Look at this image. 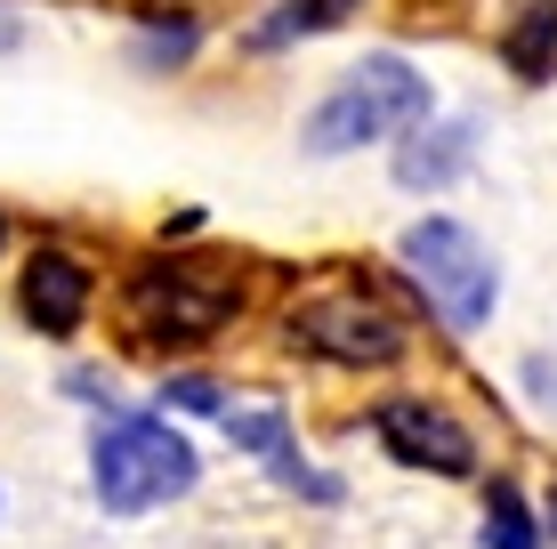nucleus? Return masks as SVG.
<instances>
[{
	"mask_svg": "<svg viewBox=\"0 0 557 549\" xmlns=\"http://www.w3.org/2000/svg\"><path fill=\"white\" fill-rule=\"evenodd\" d=\"M429 105H436L429 73H420L412 57H396V49H372L363 65H348L315 105H307L299 146L307 154H363V146L412 138V129L429 122Z\"/></svg>",
	"mask_w": 557,
	"mask_h": 549,
	"instance_id": "1",
	"label": "nucleus"
},
{
	"mask_svg": "<svg viewBox=\"0 0 557 549\" xmlns=\"http://www.w3.org/2000/svg\"><path fill=\"white\" fill-rule=\"evenodd\" d=\"M202 452L186 445V428H170L162 412H98L89 428V485H98V509L113 517H146V509L195 494Z\"/></svg>",
	"mask_w": 557,
	"mask_h": 549,
	"instance_id": "2",
	"label": "nucleus"
},
{
	"mask_svg": "<svg viewBox=\"0 0 557 549\" xmlns=\"http://www.w3.org/2000/svg\"><path fill=\"white\" fill-rule=\"evenodd\" d=\"M235 315H243V283L210 275L195 259H146V267H129V283H122L129 339H138V348H162V355L219 339Z\"/></svg>",
	"mask_w": 557,
	"mask_h": 549,
	"instance_id": "3",
	"label": "nucleus"
},
{
	"mask_svg": "<svg viewBox=\"0 0 557 549\" xmlns=\"http://www.w3.org/2000/svg\"><path fill=\"white\" fill-rule=\"evenodd\" d=\"M396 259H405V275L420 283V308L445 332L493 324V308H502V267H493V251L460 219H412L405 235H396Z\"/></svg>",
	"mask_w": 557,
	"mask_h": 549,
	"instance_id": "4",
	"label": "nucleus"
},
{
	"mask_svg": "<svg viewBox=\"0 0 557 549\" xmlns=\"http://www.w3.org/2000/svg\"><path fill=\"white\" fill-rule=\"evenodd\" d=\"M283 332H292L315 364H339V372H388V364H405V315H396L388 299H372L363 283L292 299Z\"/></svg>",
	"mask_w": 557,
	"mask_h": 549,
	"instance_id": "5",
	"label": "nucleus"
},
{
	"mask_svg": "<svg viewBox=\"0 0 557 549\" xmlns=\"http://www.w3.org/2000/svg\"><path fill=\"white\" fill-rule=\"evenodd\" d=\"M372 437L388 445V461L429 469V477H469V469H476V428H460L445 404H429V396H396V404H380Z\"/></svg>",
	"mask_w": 557,
	"mask_h": 549,
	"instance_id": "6",
	"label": "nucleus"
},
{
	"mask_svg": "<svg viewBox=\"0 0 557 549\" xmlns=\"http://www.w3.org/2000/svg\"><path fill=\"white\" fill-rule=\"evenodd\" d=\"M16 308H25L33 332L73 339L89 324V308H98V275H89V259H73L65 242H41V251L25 259V275H16Z\"/></svg>",
	"mask_w": 557,
	"mask_h": 549,
	"instance_id": "7",
	"label": "nucleus"
},
{
	"mask_svg": "<svg viewBox=\"0 0 557 549\" xmlns=\"http://www.w3.org/2000/svg\"><path fill=\"white\" fill-rule=\"evenodd\" d=\"M476 154V122H420L405 146H396V186H453Z\"/></svg>",
	"mask_w": 557,
	"mask_h": 549,
	"instance_id": "8",
	"label": "nucleus"
},
{
	"mask_svg": "<svg viewBox=\"0 0 557 549\" xmlns=\"http://www.w3.org/2000/svg\"><path fill=\"white\" fill-rule=\"evenodd\" d=\"M502 65L517 82H549L557 73V0H517L502 25Z\"/></svg>",
	"mask_w": 557,
	"mask_h": 549,
	"instance_id": "9",
	"label": "nucleus"
},
{
	"mask_svg": "<svg viewBox=\"0 0 557 549\" xmlns=\"http://www.w3.org/2000/svg\"><path fill=\"white\" fill-rule=\"evenodd\" d=\"M356 9H363V0H283L275 16H259L251 49H292V41H307V33H332V25H348Z\"/></svg>",
	"mask_w": 557,
	"mask_h": 549,
	"instance_id": "10",
	"label": "nucleus"
},
{
	"mask_svg": "<svg viewBox=\"0 0 557 549\" xmlns=\"http://www.w3.org/2000/svg\"><path fill=\"white\" fill-rule=\"evenodd\" d=\"M485 549H542V517L525 509V494L509 477L485 485Z\"/></svg>",
	"mask_w": 557,
	"mask_h": 549,
	"instance_id": "11",
	"label": "nucleus"
},
{
	"mask_svg": "<svg viewBox=\"0 0 557 549\" xmlns=\"http://www.w3.org/2000/svg\"><path fill=\"white\" fill-rule=\"evenodd\" d=\"M162 412H219L226 421L235 404H226V388L210 380V372H178V380H162Z\"/></svg>",
	"mask_w": 557,
	"mask_h": 549,
	"instance_id": "12",
	"label": "nucleus"
},
{
	"mask_svg": "<svg viewBox=\"0 0 557 549\" xmlns=\"http://www.w3.org/2000/svg\"><path fill=\"white\" fill-rule=\"evenodd\" d=\"M195 33H202L195 16H153V25H146L153 49L146 57H153V65H162V57H170V65H186V57H195Z\"/></svg>",
	"mask_w": 557,
	"mask_h": 549,
	"instance_id": "13",
	"label": "nucleus"
},
{
	"mask_svg": "<svg viewBox=\"0 0 557 549\" xmlns=\"http://www.w3.org/2000/svg\"><path fill=\"white\" fill-rule=\"evenodd\" d=\"M525 388H533V404H542V412H557V372H549V355H533Z\"/></svg>",
	"mask_w": 557,
	"mask_h": 549,
	"instance_id": "14",
	"label": "nucleus"
},
{
	"mask_svg": "<svg viewBox=\"0 0 557 549\" xmlns=\"http://www.w3.org/2000/svg\"><path fill=\"white\" fill-rule=\"evenodd\" d=\"M542 525H549V534H557V477H549V501H542Z\"/></svg>",
	"mask_w": 557,
	"mask_h": 549,
	"instance_id": "15",
	"label": "nucleus"
},
{
	"mask_svg": "<svg viewBox=\"0 0 557 549\" xmlns=\"http://www.w3.org/2000/svg\"><path fill=\"white\" fill-rule=\"evenodd\" d=\"M0 49H16V25H9V16H0Z\"/></svg>",
	"mask_w": 557,
	"mask_h": 549,
	"instance_id": "16",
	"label": "nucleus"
},
{
	"mask_svg": "<svg viewBox=\"0 0 557 549\" xmlns=\"http://www.w3.org/2000/svg\"><path fill=\"white\" fill-rule=\"evenodd\" d=\"M0 251H9V211H0Z\"/></svg>",
	"mask_w": 557,
	"mask_h": 549,
	"instance_id": "17",
	"label": "nucleus"
}]
</instances>
